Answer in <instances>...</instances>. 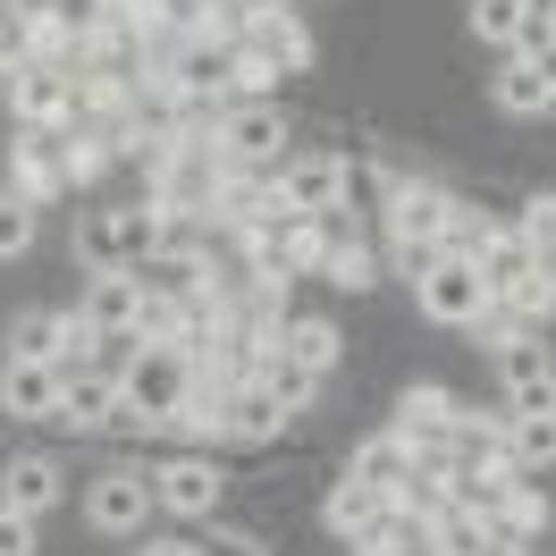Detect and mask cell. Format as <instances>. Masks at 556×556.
<instances>
[{"label":"cell","mask_w":556,"mask_h":556,"mask_svg":"<svg viewBox=\"0 0 556 556\" xmlns=\"http://www.w3.org/2000/svg\"><path fill=\"white\" fill-rule=\"evenodd\" d=\"M278 203H287V211H313V219H329V211L346 203V161H338V152L278 161Z\"/></svg>","instance_id":"obj_7"},{"label":"cell","mask_w":556,"mask_h":556,"mask_svg":"<svg viewBox=\"0 0 556 556\" xmlns=\"http://www.w3.org/2000/svg\"><path fill=\"white\" fill-rule=\"evenodd\" d=\"M329 287H346V295H363V287H380V262H371V244H329Z\"/></svg>","instance_id":"obj_29"},{"label":"cell","mask_w":556,"mask_h":556,"mask_svg":"<svg viewBox=\"0 0 556 556\" xmlns=\"http://www.w3.org/2000/svg\"><path fill=\"white\" fill-rule=\"evenodd\" d=\"M489 102L506 110V118H540V110H556V85H548L540 68H531L522 51H506V68L489 76Z\"/></svg>","instance_id":"obj_17"},{"label":"cell","mask_w":556,"mask_h":556,"mask_svg":"<svg viewBox=\"0 0 556 556\" xmlns=\"http://www.w3.org/2000/svg\"><path fill=\"white\" fill-rule=\"evenodd\" d=\"M102 161H110L102 143H93V136H76V127H68V186H85V177H102Z\"/></svg>","instance_id":"obj_32"},{"label":"cell","mask_w":556,"mask_h":556,"mask_svg":"<svg viewBox=\"0 0 556 556\" xmlns=\"http://www.w3.org/2000/svg\"><path fill=\"white\" fill-rule=\"evenodd\" d=\"M515 237L531 244V262H556V194H531V203H522Z\"/></svg>","instance_id":"obj_30"},{"label":"cell","mask_w":556,"mask_h":556,"mask_svg":"<svg viewBox=\"0 0 556 556\" xmlns=\"http://www.w3.org/2000/svg\"><path fill=\"white\" fill-rule=\"evenodd\" d=\"M211 143H219V169H278V143H287V118H278L270 102H237V110H219Z\"/></svg>","instance_id":"obj_4"},{"label":"cell","mask_w":556,"mask_h":556,"mask_svg":"<svg viewBox=\"0 0 556 556\" xmlns=\"http://www.w3.org/2000/svg\"><path fill=\"white\" fill-rule=\"evenodd\" d=\"M0 556H35V515L0 506Z\"/></svg>","instance_id":"obj_33"},{"label":"cell","mask_w":556,"mask_h":556,"mask_svg":"<svg viewBox=\"0 0 556 556\" xmlns=\"http://www.w3.org/2000/svg\"><path fill=\"white\" fill-rule=\"evenodd\" d=\"M0 102H9V68H0Z\"/></svg>","instance_id":"obj_38"},{"label":"cell","mask_w":556,"mask_h":556,"mask_svg":"<svg viewBox=\"0 0 556 556\" xmlns=\"http://www.w3.org/2000/svg\"><path fill=\"white\" fill-rule=\"evenodd\" d=\"M522 17H531V0H472V35L497 42V51H515Z\"/></svg>","instance_id":"obj_27"},{"label":"cell","mask_w":556,"mask_h":556,"mask_svg":"<svg viewBox=\"0 0 556 556\" xmlns=\"http://www.w3.org/2000/svg\"><path fill=\"white\" fill-rule=\"evenodd\" d=\"M136 304H143V278H136V270H93V287H85L76 320H85L93 338H136Z\"/></svg>","instance_id":"obj_9"},{"label":"cell","mask_w":556,"mask_h":556,"mask_svg":"<svg viewBox=\"0 0 556 556\" xmlns=\"http://www.w3.org/2000/svg\"><path fill=\"white\" fill-rule=\"evenodd\" d=\"M161 244H169V219H161V203L102 211V219L85 228V253H93V270H152V262H161Z\"/></svg>","instance_id":"obj_2"},{"label":"cell","mask_w":556,"mask_h":556,"mask_svg":"<svg viewBox=\"0 0 556 556\" xmlns=\"http://www.w3.org/2000/svg\"><path fill=\"white\" fill-rule=\"evenodd\" d=\"M110 414H118V380L110 371H68V388H60V430H110Z\"/></svg>","instance_id":"obj_16"},{"label":"cell","mask_w":556,"mask_h":556,"mask_svg":"<svg viewBox=\"0 0 556 556\" xmlns=\"http://www.w3.org/2000/svg\"><path fill=\"white\" fill-rule=\"evenodd\" d=\"M455 414H464V405H455L447 388H405L396 430H405V447H414V455H439V464H447V430H455Z\"/></svg>","instance_id":"obj_13"},{"label":"cell","mask_w":556,"mask_h":556,"mask_svg":"<svg viewBox=\"0 0 556 556\" xmlns=\"http://www.w3.org/2000/svg\"><path fill=\"white\" fill-rule=\"evenodd\" d=\"M9 161H17V194H26V203H42V194L68 186V136H60V127H26V143H17Z\"/></svg>","instance_id":"obj_14"},{"label":"cell","mask_w":556,"mask_h":556,"mask_svg":"<svg viewBox=\"0 0 556 556\" xmlns=\"http://www.w3.org/2000/svg\"><path fill=\"white\" fill-rule=\"evenodd\" d=\"M278 346L295 354L304 371H329V363H338V329H329V320H287V338H278Z\"/></svg>","instance_id":"obj_26"},{"label":"cell","mask_w":556,"mask_h":556,"mask_svg":"<svg viewBox=\"0 0 556 556\" xmlns=\"http://www.w3.org/2000/svg\"><path fill=\"white\" fill-rule=\"evenodd\" d=\"M35 244V203L26 194H0V262H17Z\"/></svg>","instance_id":"obj_31"},{"label":"cell","mask_w":556,"mask_h":556,"mask_svg":"<svg viewBox=\"0 0 556 556\" xmlns=\"http://www.w3.org/2000/svg\"><path fill=\"white\" fill-rule=\"evenodd\" d=\"M522 278H531V244H522L515 228H497V237H489V253H481V287H489V304H506Z\"/></svg>","instance_id":"obj_23"},{"label":"cell","mask_w":556,"mask_h":556,"mask_svg":"<svg viewBox=\"0 0 556 556\" xmlns=\"http://www.w3.org/2000/svg\"><path fill=\"white\" fill-rule=\"evenodd\" d=\"M68 329H76V313H17L9 354H17V363H60V371H68Z\"/></svg>","instance_id":"obj_19"},{"label":"cell","mask_w":556,"mask_h":556,"mask_svg":"<svg viewBox=\"0 0 556 556\" xmlns=\"http://www.w3.org/2000/svg\"><path fill=\"white\" fill-rule=\"evenodd\" d=\"M194 556H253V540H237V531H219L211 548H194Z\"/></svg>","instance_id":"obj_36"},{"label":"cell","mask_w":556,"mask_h":556,"mask_svg":"<svg viewBox=\"0 0 556 556\" xmlns=\"http://www.w3.org/2000/svg\"><path fill=\"white\" fill-rule=\"evenodd\" d=\"M506 414H556V380L548 388H515V405Z\"/></svg>","instance_id":"obj_35"},{"label":"cell","mask_w":556,"mask_h":556,"mask_svg":"<svg viewBox=\"0 0 556 556\" xmlns=\"http://www.w3.org/2000/svg\"><path fill=\"white\" fill-rule=\"evenodd\" d=\"M447 211H455V194L447 186H396V194H388V237L396 244H439L447 237Z\"/></svg>","instance_id":"obj_11"},{"label":"cell","mask_w":556,"mask_h":556,"mask_svg":"<svg viewBox=\"0 0 556 556\" xmlns=\"http://www.w3.org/2000/svg\"><path fill=\"white\" fill-rule=\"evenodd\" d=\"M219 430H228V439H244V447H262V439H278V430H287V405H278L253 371H244L237 388H219Z\"/></svg>","instance_id":"obj_12"},{"label":"cell","mask_w":556,"mask_h":556,"mask_svg":"<svg viewBox=\"0 0 556 556\" xmlns=\"http://www.w3.org/2000/svg\"><path fill=\"white\" fill-rule=\"evenodd\" d=\"M506 455L515 464H556V414H506Z\"/></svg>","instance_id":"obj_25"},{"label":"cell","mask_w":556,"mask_h":556,"mask_svg":"<svg viewBox=\"0 0 556 556\" xmlns=\"http://www.w3.org/2000/svg\"><path fill=\"white\" fill-rule=\"evenodd\" d=\"M60 464H51V455H9V472H0V506H17V515H51V506H60Z\"/></svg>","instance_id":"obj_15"},{"label":"cell","mask_w":556,"mask_h":556,"mask_svg":"<svg viewBox=\"0 0 556 556\" xmlns=\"http://www.w3.org/2000/svg\"><path fill=\"white\" fill-rule=\"evenodd\" d=\"M203 320V304H177V295H161V287H143L136 304V346H186V329Z\"/></svg>","instance_id":"obj_20"},{"label":"cell","mask_w":556,"mask_h":556,"mask_svg":"<svg viewBox=\"0 0 556 556\" xmlns=\"http://www.w3.org/2000/svg\"><path fill=\"white\" fill-rule=\"evenodd\" d=\"M430 262H439V244H396V270L405 278H430Z\"/></svg>","instance_id":"obj_34"},{"label":"cell","mask_w":556,"mask_h":556,"mask_svg":"<svg viewBox=\"0 0 556 556\" xmlns=\"http://www.w3.org/2000/svg\"><path fill=\"white\" fill-rule=\"evenodd\" d=\"M497 380H506V396H515V388H548L556 363H548V346H540L531 329H515V338L497 346Z\"/></svg>","instance_id":"obj_24"},{"label":"cell","mask_w":556,"mask_h":556,"mask_svg":"<svg viewBox=\"0 0 556 556\" xmlns=\"http://www.w3.org/2000/svg\"><path fill=\"white\" fill-rule=\"evenodd\" d=\"M9 110H17V127H68L76 118V68H60V60H17V68H9Z\"/></svg>","instance_id":"obj_5"},{"label":"cell","mask_w":556,"mask_h":556,"mask_svg":"<svg viewBox=\"0 0 556 556\" xmlns=\"http://www.w3.org/2000/svg\"><path fill=\"white\" fill-rule=\"evenodd\" d=\"M414 304H421V320H439V329H472V320L489 313L481 262H455V253H439V262H430V278H414Z\"/></svg>","instance_id":"obj_3"},{"label":"cell","mask_w":556,"mask_h":556,"mask_svg":"<svg viewBox=\"0 0 556 556\" xmlns=\"http://www.w3.org/2000/svg\"><path fill=\"white\" fill-rule=\"evenodd\" d=\"M186 396H194V354L186 346H136V363L118 371V414H110V430H169Z\"/></svg>","instance_id":"obj_1"},{"label":"cell","mask_w":556,"mask_h":556,"mask_svg":"<svg viewBox=\"0 0 556 556\" xmlns=\"http://www.w3.org/2000/svg\"><path fill=\"white\" fill-rule=\"evenodd\" d=\"M161 497H152V472H127V464H110L102 481L85 489V522L93 531H110V540H127V531H143V515H152Z\"/></svg>","instance_id":"obj_6"},{"label":"cell","mask_w":556,"mask_h":556,"mask_svg":"<svg viewBox=\"0 0 556 556\" xmlns=\"http://www.w3.org/2000/svg\"><path fill=\"white\" fill-rule=\"evenodd\" d=\"M60 388H68V371L60 363H0V414L17 421H60Z\"/></svg>","instance_id":"obj_8"},{"label":"cell","mask_w":556,"mask_h":556,"mask_svg":"<svg viewBox=\"0 0 556 556\" xmlns=\"http://www.w3.org/2000/svg\"><path fill=\"white\" fill-rule=\"evenodd\" d=\"M219 464H211V455H177V464H161V472H152V497H161V506H169V515H186V522H203L211 506H219Z\"/></svg>","instance_id":"obj_10"},{"label":"cell","mask_w":556,"mask_h":556,"mask_svg":"<svg viewBox=\"0 0 556 556\" xmlns=\"http://www.w3.org/2000/svg\"><path fill=\"white\" fill-rule=\"evenodd\" d=\"M489 237H497V228H489L481 211H472V203H455V211H447V237H439V253H455V262H481Z\"/></svg>","instance_id":"obj_28"},{"label":"cell","mask_w":556,"mask_h":556,"mask_svg":"<svg viewBox=\"0 0 556 556\" xmlns=\"http://www.w3.org/2000/svg\"><path fill=\"white\" fill-rule=\"evenodd\" d=\"M388 506H396V497H388L380 481H354V472H346V481L329 489V506H320V522H329L338 540H363V531H371V522H380Z\"/></svg>","instance_id":"obj_18"},{"label":"cell","mask_w":556,"mask_h":556,"mask_svg":"<svg viewBox=\"0 0 556 556\" xmlns=\"http://www.w3.org/2000/svg\"><path fill=\"white\" fill-rule=\"evenodd\" d=\"M253 380L270 388L278 405H287V414H304V405H313V396H320V371H304V363H295V354L278 346V338H270V346H262V363H253Z\"/></svg>","instance_id":"obj_21"},{"label":"cell","mask_w":556,"mask_h":556,"mask_svg":"<svg viewBox=\"0 0 556 556\" xmlns=\"http://www.w3.org/2000/svg\"><path fill=\"white\" fill-rule=\"evenodd\" d=\"M143 556H194L186 540H143Z\"/></svg>","instance_id":"obj_37"},{"label":"cell","mask_w":556,"mask_h":556,"mask_svg":"<svg viewBox=\"0 0 556 556\" xmlns=\"http://www.w3.org/2000/svg\"><path fill=\"white\" fill-rule=\"evenodd\" d=\"M346 472H354V481H380L388 497H396V481L414 472V447H405V430H380V439H363Z\"/></svg>","instance_id":"obj_22"}]
</instances>
